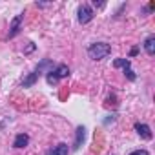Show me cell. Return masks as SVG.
Segmentation results:
<instances>
[{
    "label": "cell",
    "instance_id": "1",
    "mask_svg": "<svg viewBox=\"0 0 155 155\" xmlns=\"http://www.w3.org/2000/svg\"><path fill=\"white\" fill-rule=\"evenodd\" d=\"M46 73H48V75H46L48 84H49V86H55V84H58L60 79H66V77H69V68H68L66 64H57L55 68H51V69L46 71Z\"/></svg>",
    "mask_w": 155,
    "mask_h": 155
},
{
    "label": "cell",
    "instance_id": "2",
    "mask_svg": "<svg viewBox=\"0 0 155 155\" xmlns=\"http://www.w3.org/2000/svg\"><path fill=\"white\" fill-rule=\"evenodd\" d=\"M110 53H111V46L106 44V42H93V44L88 48V55H90L91 60H102V58H106Z\"/></svg>",
    "mask_w": 155,
    "mask_h": 155
},
{
    "label": "cell",
    "instance_id": "3",
    "mask_svg": "<svg viewBox=\"0 0 155 155\" xmlns=\"http://www.w3.org/2000/svg\"><path fill=\"white\" fill-rule=\"evenodd\" d=\"M93 8L91 6H88V4H82V6H79V9H77V20H79V24H88V22H91L93 20Z\"/></svg>",
    "mask_w": 155,
    "mask_h": 155
},
{
    "label": "cell",
    "instance_id": "4",
    "mask_svg": "<svg viewBox=\"0 0 155 155\" xmlns=\"http://www.w3.org/2000/svg\"><path fill=\"white\" fill-rule=\"evenodd\" d=\"M113 66H115V68H122L124 75L128 77V81H131V82H133V81L137 79V75H135V71L131 69V62H130L128 58H115Z\"/></svg>",
    "mask_w": 155,
    "mask_h": 155
},
{
    "label": "cell",
    "instance_id": "5",
    "mask_svg": "<svg viewBox=\"0 0 155 155\" xmlns=\"http://www.w3.org/2000/svg\"><path fill=\"white\" fill-rule=\"evenodd\" d=\"M22 24H24V13H18V15L9 22V33H8V38H15V37L20 33Z\"/></svg>",
    "mask_w": 155,
    "mask_h": 155
},
{
    "label": "cell",
    "instance_id": "6",
    "mask_svg": "<svg viewBox=\"0 0 155 155\" xmlns=\"http://www.w3.org/2000/svg\"><path fill=\"white\" fill-rule=\"evenodd\" d=\"M133 128H135V131L139 133L140 139H144V140H151L153 133H151V128H150L148 124H144V122H135Z\"/></svg>",
    "mask_w": 155,
    "mask_h": 155
},
{
    "label": "cell",
    "instance_id": "7",
    "mask_svg": "<svg viewBox=\"0 0 155 155\" xmlns=\"http://www.w3.org/2000/svg\"><path fill=\"white\" fill-rule=\"evenodd\" d=\"M86 139V128L84 126H77V131H75V144H73V150H79L82 146Z\"/></svg>",
    "mask_w": 155,
    "mask_h": 155
},
{
    "label": "cell",
    "instance_id": "8",
    "mask_svg": "<svg viewBox=\"0 0 155 155\" xmlns=\"http://www.w3.org/2000/svg\"><path fill=\"white\" fill-rule=\"evenodd\" d=\"M68 144L66 142H60V144H57V146H53L51 150H48V153L46 155H68Z\"/></svg>",
    "mask_w": 155,
    "mask_h": 155
},
{
    "label": "cell",
    "instance_id": "9",
    "mask_svg": "<svg viewBox=\"0 0 155 155\" xmlns=\"http://www.w3.org/2000/svg\"><path fill=\"white\" fill-rule=\"evenodd\" d=\"M28 144H29V135L26 133H18L13 140V148H26Z\"/></svg>",
    "mask_w": 155,
    "mask_h": 155
},
{
    "label": "cell",
    "instance_id": "10",
    "mask_svg": "<svg viewBox=\"0 0 155 155\" xmlns=\"http://www.w3.org/2000/svg\"><path fill=\"white\" fill-rule=\"evenodd\" d=\"M38 77H40V75H38V71H37V69H33V71L26 77V79L22 81V88H29V86H33V84L38 81Z\"/></svg>",
    "mask_w": 155,
    "mask_h": 155
},
{
    "label": "cell",
    "instance_id": "11",
    "mask_svg": "<svg viewBox=\"0 0 155 155\" xmlns=\"http://www.w3.org/2000/svg\"><path fill=\"white\" fill-rule=\"evenodd\" d=\"M144 51H146L150 57L155 55V37H153V35L146 37V40H144Z\"/></svg>",
    "mask_w": 155,
    "mask_h": 155
},
{
    "label": "cell",
    "instance_id": "12",
    "mask_svg": "<svg viewBox=\"0 0 155 155\" xmlns=\"http://www.w3.org/2000/svg\"><path fill=\"white\" fill-rule=\"evenodd\" d=\"M128 155H150L146 150H133L131 153H128Z\"/></svg>",
    "mask_w": 155,
    "mask_h": 155
},
{
    "label": "cell",
    "instance_id": "13",
    "mask_svg": "<svg viewBox=\"0 0 155 155\" xmlns=\"http://www.w3.org/2000/svg\"><path fill=\"white\" fill-rule=\"evenodd\" d=\"M137 53H139V48H131V51H130V55H131V57H135Z\"/></svg>",
    "mask_w": 155,
    "mask_h": 155
},
{
    "label": "cell",
    "instance_id": "14",
    "mask_svg": "<svg viewBox=\"0 0 155 155\" xmlns=\"http://www.w3.org/2000/svg\"><path fill=\"white\" fill-rule=\"evenodd\" d=\"M33 49H35V46H33V42H29V48H28V49H26V53H31V51H33Z\"/></svg>",
    "mask_w": 155,
    "mask_h": 155
},
{
    "label": "cell",
    "instance_id": "15",
    "mask_svg": "<svg viewBox=\"0 0 155 155\" xmlns=\"http://www.w3.org/2000/svg\"><path fill=\"white\" fill-rule=\"evenodd\" d=\"M95 8H104V2H93Z\"/></svg>",
    "mask_w": 155,
    "mask_h": 155
}]
</instances>
